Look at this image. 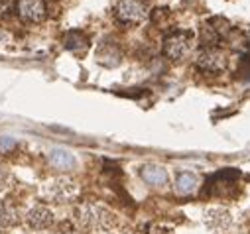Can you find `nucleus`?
I'll return each mask as SVG.
<instances>
[{
    "label": "nucleus",
    "mask_w": 250,
    "mask_h": 234,
    "mask_svg": "<svg viewBox=\"0 0 250 234\" xmlns=\"http://www.w3.org/2000/svg\"><path fill=\"white\" fill-rule=\"evenodd\" d=\"M195 63L205 73H221L227 67V55L221 47H201L195 55Z\"/></svg>",
    "instance_id": "nucleus-5"
},
{
    "label": "nucleus",
    "mask_w": 250,
    "mask_h": 234,
    "mask_svg": "<svg viewBox=\"0 0 250 234\" xmlns=\"http://www.w3.org/2000/svg\"><path fill=\"white\" fill-rule=\"evenodd\" d=\"M75 218L79 224L93 230H110L116 224V214L99 203H83L75 209Z\"/></svg>",
    "instance_id": "nucleus-1"
},
{
    "label": "nucleus",
    "mask_w": 250,
    "mask_h": 234,
    "mask_svg": "<svg viewBox=\"0 0 250 234\" xmlns=\"http://www.w3.org/2000/svg\"><path fill=\"white\" fill-rule=\"evenodd\" d=\"M114 16L124 26H136L148 16V6L144 0H116Z\"/></svg>",
    "instance_id": "nucleus-3"
},
{
    "label": "nucleus",
    "mask_w": 250,
    "mask_h": 234,
    "mask_svg": "<svg viewBox=\"0 0 250 234\" xmlns=\"http://www.w3.org/2000/svg\"><path fill=\"white\" fill-rule=\"evenodd\" d=\"M20 222V211L10 205V203H4L0 207V228H12Z\"/></svg>",
    "instance_id": "nucleus-11"
},
{
    "label": "nucleus",
    "mask_w": 250,
    "mask_h": 234,
    "mask_svg": "<svg viewBox=\"0 0 250 234\" xmlns=\"http://www.w3.org/2000/svg\"><path fill=\"white\" fill-rule=\"evenodd\" d=\"M197 187H199V177H197L195 173L183 171V173L177 175V179H175V191L179 195H191V193L197 191Z\"/></svg>",
    "instance_id": "nucleus-10"
},
{
    "label": "nucleus",
    "mask_w": 250,
    "mask_h": 234,
    "mask_svg": "<svg viewBox=\"0 0 250 234\" xmlns=\"http://www.w3.org/2000/svg\"><path fill=\"white\" fill-rule=\"evenodd\" d=\"M26 224L34 230H43L53 224V213L45 205H36L26 213Z\"/></svg>",
    "instance_id": "nucleus-7"
},
{
    "label": "nucleus",
    "mask_w": 250,
    "mask_h": 234,
    "mask_svg": "<svg viewBox=\"0 0 250 234\" xmlns=\"http://www.w3.org/2000/svg\"><path fill=\"white\" fill-rule=\"evenodd\" d=\"M14 146V140L10 138H0V150H10Z\"/></svg>",
    "instance_id": "nucleus-16"
},
{
    "label": "nucleus",
    "mask_w": 250,
    "mask_h": 234,
    "mask_svg": "<svg viewBox=\"0 0 250 234\" xmlns=\"http://www.w3.org/2000/svg\"><path fill=\"white\" fill-rule=\"evenodd\" d=\"M63 43H65V47L71 49V51H85L87 45H89V39H87V36H85L83 32H79V30H71V32L65 34Z\"/></svg>",
    "instance_id": "nucleus-12"
},
{
    "label": "nucleus",
    "mask_w": 250,
    "mask_h": 234,
    "mask_svg": "<svg viewBox=\"0 0 250 234\" xmlns=\"http://www.w3.org/2000/svg\"><path fill=\"white\" fill-rule=\"evenodd\" d=\"M42 193H43V197H47L49 201H55V203H67V201L77 199V195H79V185H77L73 179L57 177V179L47 181V183L43 185Z\"/></svg>",
    "instance_id": "nucleus-4"
},
{
    "label": "nucleus",
    "mask_w": 250,
    "mask_h": 234,
    "mask_svg": "<svg viewBox=\"0 0 250 234\" xmlns=\"http://www.w3.org/2000/svg\"><path fill=\"white\" fill-rule=\"evenodd\" d=\"M49 159H51V163H53L55 167H59V169H71V167H75V157H73V154L67 152V150H53V152L49 154Z\"/></svg>",
    "instance_id": "nucleus-13"
},
{
    "label": "nucleus",
    "mask_w": 250,
    "mask_h": 234,
    "mask_svg": "<svg viewBox=\"0 0 250 234\" xmlns=\"http://www.w3.org/2000/svg\"><path fill=\"white\" fill-rule=\"evenodd\" d=\"M205 224H207L211 230L225 232V230H227V228L232 224L230 211H229V209H223V207H213V209H207V213H205Z\"/></svg>",
    "instance_id": "nucleus-8"
},
{
    "label": "nucleus",
    "mask_w": 250,
    "mask_h": 234,
    "mask_svg": "<svg viewBox=\"0 0 250 234\" xmlns=\"http://www.w3.org/2000/svg\"><path fill=\"white\" fill-rule=\"evenodd\" d=\"M10 185H12V173L8 171V167L0 165V193L8 191Z\"/></svg>",
    "instance_id": "nucleus-15"
},
{
    "label": "nucleus",
    "mask_w": 250,
    "mask_h": 234,
    "mask_svg": "<svg viewBox=\"0 0 250 234\" xmlns=\"http://www.w3.org/2000/svg\"><path fill=\"white\" fill-rule=\"evenodd\" d=\"M140 177L152 187H162L169 181V173L162 165H144L140 169Z\"/></svg>",
    "instance_id": "nucleus-9"
},
{
    "label": "nucleus",
    "mask_w": 250,
    "mask_h": 234,
    "mask_svg": "<svg viewBox=\"0 0 250 234\" xmlns=\"http://www.w3.org/2000/svg\"><path fill=\"white\" fill-rule=\"evenodd\" d=\"M59 234H75V232H73V230H61Z\"/></svg>",
    "instance_id": "nucleus-18"
},
{
    "label": "nucleus",
    "mask_w": 250,
    "mask_h": 234,
    "mask_svg": "<svg viewBox=\"0 0 250 234\" xmlns=\"http://www.w3.org/2000/svg\"><path fill=\"white\" fill-rule=\"evenodd\" d=\"M108 57H114L116 63H120V59H122V55H120V51H118L116 47H101V51H99V61L104 63V65H108Z\"/></svg>",
    "instance_id": "nucleus-14"
},
{
    "label": "nucleus",
    "mask_w": 250,
    "mask_h": 234,
    "mask_svg": "<svg viewBox=\"0 0 250 234\" xmlns=\"http://www.w3.org/2000/svg\"><path fill=\"white\" fill-rule=\"evenodd\" d=\"M4 10H6V4H4V0H0V16L4 14Z\"/></svg>",
    "instance_id": "nucleus-17"
},
{
    "label": "nucleus",
    "mask_w": 250,
    "mask_h": 234,
    "mask_svg": "<svg viewBox=\"0 0 250 234\" xmlns=\"http://www.w3.org/2000/svg\"><path fill=\"white\" fill-rule=\"evenodd\" d=\"M193 47H195V34L191 30H181V28L167 32L162 41V51L171 61L185 59L193 51Z\"/></svg>",
    "instance_id": "nucleus-2"
},
{
    "label": "nucleus",
    "mask_w": 250,
    "mask_h": 234,
    "mask_svg": "<svg viewBox=\"0 0 250 234\" xmlns=\"http://www.w3.org/2000/svg\"><path fill=\"white\" fill-rule=\"evenodd\" d=\"M16 14L20 16L22 22L38 24L47 14L45 0H18L16 2Z\"/></svg>",
    "instance_id": "nucleus-6"
}]
</instances>
